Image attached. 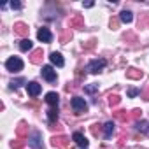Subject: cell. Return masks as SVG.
<instances>
[{
    "label": "cell",
    "mask_w": 149,
    "mask_h": 149,
    "mask_svg": "<svg viewBox=\"0 0 149 149\" xmlns=\"http://www.w3.org/2000/svg\"><path fill=\"white\" fill-rule=\"evenodd\" d=\"M72 109H74V112H76V114H83V112L88 111V104L81 97H74L72 98Z\"/></svg>",
    "instance_id": "cell-1"
},
{
    "label": "cell",
    "mask_w": 149,
    "mask_h": 149,
    "mask_svg": "<svg viewBox=\"0 0 149 149\" xmlns=\"http://www.w3.org/2000/svg\"><path fill=\"white\" fill-rule=\"evenodd\" d=\"M6 68H7L9 72H19V70H23V61H21V58L11 56V58L6 61Z\"/></svg>",
    "instance_id": "cell-2"
},
{
    "label": "cell",
    "mask_w": 149,
    "mask_h": 149,
    "mask_svg": "<svg viewBox=\"0 0 149 149\" xmlns=\"http://www.w3.org/2000/svg\"><path fill=\"white\" fill-rule=\"evenodd\" d=\"M104 67H105V60H104V58H97V60H91V61L88 63V70H90L91 74H98Z\"/></svg>",
    "instance_id": "cell-3"
},
{
    "label": "cell",
    "mask_w": 149,
    "mask_h": 149,
    "mask_svg": "<svg viewBox=\"0 0 149 149\" xmlns=\"http://www.w3.org/2000/svg\"><path fill=\"white\" fill-rule=\"evenodd\" d=\"M40 74H42V77H44L46 81H49V83H54V81H56V70H54L51 65H44Z\"/></svg>",
    "instance_id": "cell-4"
},
{
    "label": "cell",
    "mask_w": 149,
    "mask_h": 149,
    "mask_svg": "<svg viewBox=\"0 0 149 149\" xmlns=\"http://www.w3.org/2000/svg\"><path fill=\"white\" fill-rule=\"evenodd\" d=\"M72 139L76 140V144H77L79 147H83V149H86V147H88V144H90V140H88V139H86L81 132H76V133L72 135Z\"/></svg>",
    "instance_id": "cell-5"
},
{
    "label": "cell",
    "mask_w": 149,
    "mask_h": 149,
    "mask_svg": "<svg viewBox=\"0 0 149 149\" xmlns=\"http://www.w3.org/2000/svg\"><path fill=\"white\" fill-rule=\"evenodd\" d=\"M68 137H65V135H56V137H53L51 139V144L54 146V147H67V144H68Z\"/></svg>",
    "instance_id": "cell-6"
},
{
    "label": "cell",
    "mask_w": 149,
    "mask_h": 149,
    "mask_svg": "<svg viewBox=\"0 0 149 149\" xmlns=\"http://www.w3.org/2000/svg\"><path fill=\"white\" fill-rule=\"evenodd\" d=\"M28 144H30L33 149H42V144H40V133H39V132H33V133L28 137Z\"/></svg>",
    "instance_id": "cell-7"
},
{
    "label": "cell",
    "mask_w": 149,
    "mask_h": 149,
    "mask_svg": "<svg viewBox=\"0 0 149 149\" xmlns=\"http://www.w3.org/2000/svg\"><path fill=\"white\" fill-rule=\"evenodd\" d=\"M37 39H39L40 42H51V32H49V28L42 26V28L37 32Z\"/></svg>",
    "instance_id": "cell-8"
},
{
    "label": "cell",
    "mask_w": 149,
    "mask_h": 149,
    "mask_svg": "<svg viewBox=\"0 0 149 149\" xmlns=\"http://www.w3.org/2000/svg\"><path fill=\"white\" fill-rule=\"evenodd\" d=\"M49 60H51V63H53V65H56V67H63V65H65L63 56H61L60 53H56V51H53V53L49 54Z\"/></svg>",
    "instance_id": "cell-9"
},
{
    "label": "cell",
    "mask_w": 149,
    "mask_h": 149,
    "mask_svg": "<svg viewBox=\"0 0 149 149\" xmlns=\"http://www.w3.org/2000/svg\"><path fill=\"white\" fill-rule=\"evenodd\" d=\"M26 91H28V95H30V97H37V95L40 93V84L32 81V83H28V84H26Z\"/></svg>",
    "instance_id": "cell-10"
},
{
    "label": "cell",
    "mask_w": 149,
    "mask_h": 149,
    "mask_svg": "<svg viewBox=\"0 0 149 149\" xmlns=\"http://www.w3.org/2000/svg\"><path fill=\"white\" fill-rule=\"evenodd\" d=\"M70 28L83 30V28H84V19H83V16H74V18L70 19Z\"/></svg>",
    "instance_id": "cell-11"
},
{
    "label": "cell",
    "mask_w": 149,
    "mask_h": 149,
    "mask_svg": "<svg viewBox=\"0 0 149 149\" xmlns=\"http://www.w3.org/2000/svg\"><path fill=\"white\" fill-rule=\"evenodd\" d=\"M28 25H25V23H16L14 25V33H18V35H21V37H26L28 35Z\"/></svg>",
    "instance_id": "cell-12"
},
{
    "label": "cell",
    "mask_w": 149,
    "mask_h": 149,
    "mask_svg": "<svg viewBox=\"0 0 149 149\" xmlns=\"http://www.w3.org/2000/svg\"><path fill=\"white\" fill-rule=\"evenodd\" d=\"M16 135H18L19 139H23V137L28 135V125H26V121H19V125H18V128H16Z\"/></svg>",
    "instance_id": "cell-13"
},
{
    "label": "cell",
    "mask_w": 149,
    "mask_h": 149,
    "mask_svg": "<svg viewBox=\"0 0 149 149\" xmlns=\"http://www.w3.org/2000/svg\"><path fill=\"white\" fill-rule=\"evenodd\" d=\"M142 76H144V72L139 70V68H133V67H132V68L126 70V77H128V79H135V81H137V79H140Z\"/></svg>",
    "instance_id": "cell-14"
},
{
    "label": "cell",
    "mask_w": 149,
    "mask_h": 149,
    "mask_svg": "<svg viewBox=\"0 0 149 149\" xmlns=\"http://www.w3.org/2000/svg\"><path fill=\"white\" fill-rule=\"evenodd\" d=\"M58 93H54V91H49L47 95H46V102L51 105V107H58Z\"/></svg>",
    "instance_id": "cell-15"
},
{
    "label": "cell",
    "mask_w": 149,
    "mask_h": 149,
    "mask_svg": "<svg viewBox=\"0 0 149 149\" xmlns=\"http://www.w3.org/2000/svg\"><path fill=\"white\" fill-rule=\"evenodd\" d=\"M40 60H42V49H35V51L30 54V61H32V63H35V65H39V63H40Z\"/></svg>",
    "instance_id": "cell-16"
},
{
    "label": "cell",
    "mask_w": 149,
    "mask_h": 149,
    "mask_svg": "<svg viewBox=\"0 0 149 149\" xmlns=\"http://www.w3.org/2000/svg\"><path fill=\"white\" fill-rule=\"evenodd\" d=\"M104 133H105V139H111L112 137V133H114V123L112 121H109V123L104 125Z\"/></svg>",
    "instance_id": "cell-17"
},
{
    "label": "cell",
    "mask_w": 149,
    "mask_h": 149,
    "mask_svg": "<svg viewBox=\"0 0 149 149\" xmlns=\"http://www.w3.org/2000/svg\"><path fill=\"white\" fill-rule=\"evenodd\" d=\"M119 19H121L123 23H132L133 16H132V13H130V11H123V13L119 14Z\"/></svg>",
    "instance_id": "cell-18"
},
{
    "label": "cell",
    "mask_w": 149,
    "mask_h": 149,
    "mask_svg": "<svg viewBox=\"0 0 149 149\" xmlns=\"http://www.w3.org/2000/svg\"><path fill=\"white\" fill-rule=\"evenodd\" d=\"M47 118H49L51 123H54V121L58 119V107H51V109L47 111Z\"/></svg>",
    "instance_id": "cell-19"
},
{
    "label": "cell",
    "mask_w": 149,
    "mask_h": 149,
    "mask_svg": "<svg viewBox=\"0 0 149 149\" xmlns=\"http://www.w3.org/2000/svg\"><path fill=\"white\" fill-rule=\"evenodd\" d=\"M114 118L119 119V121H128L130 119V114H126V111H116L114 112Z\"/></svg>",
    "instance_id": "cell-20"
},
{
    "label": "cell",
    "mask_w": 149,
    "mask_h": 149,
    "mask_svg": "<svg viewBox=\"0 0 149 149\" xmlns=\"http://www.w3.org/2000/svg\"><path fill=\"white\" fill-rule=\"evenodd\" d=\"M137 130L142 133H149V123L147 121H137Z\"/></svg>",
    "instance_id": "cell-21"
},
{
    "label": "cell",
    "mask_w": 149,
    "mask_h": 149,
    "mask_svg": "<svg viewBox=\"0 0 149 149\" xmlns=\"http://www.w3.org/2000/svg\"><path fill=\"white\" fill-rule=\"evenodd\" d=\"M19 49H21V51H30V49H32V40H30V39H23V40L19 42Z\"/></svg>",
    "instance_id": "cell-22"
},
{
    "label": "cell",
    "mask_w": 149,
    "mask_h": 149,
    "mask_svg": "<svg viewBox=\"0 0 149 149\" xmlns=\"http://www.w3.org/2000/svg\"><path fill=\"white\" fill-rule=\"evenodd\" d=\"M11 147H13V149H21V147H25V140L18 137L16 140H13V142H11Z\"/></svg>",
    "instance_id": "cell-23"
},
{
    "label": "cell",
    "mask_w": 149,
    "mask_h": 149,
    "mask_svg": "<svg viewBox=\"0 0 149 149\" xmlns=\"http://www.w3.org/2000/svg\"><path fill=\"white\" fill-rule=\"evenodd\" d=\"M119 102H121V98H119L118 95H109V105H111V107H116Z\"/></svg>",
    "instance_id": "cell-24"
},
{
    "label": "cell",
    "mask_w": 149,
    "mask_h": 149,
    "mask_svg": "<svg viewBox=\"0 0 149 149\" xmlns=\"http://www.w3.org/2000/svg\"><path fill=\"white\" fill-rule=\"evenodd\" d=\"M95 46H97V40H95V39H91V40H88V42H84V44H83V47H84L86 51H90V49H93Z\"/></svg>",
    "instance_id": "cell-25"
},
{
    "label": "cell",
    "mask_w": 149,
    "mask_h": 149,
    "mask_svg": "<svg viewBox=\"0 0 149 149\" xmlns=\"http://www.w3.org/2000/svg\"><path fill=\"white\" fill-rule=\"evenodd\" d=\"M84 91L86 93H95V91H98V84H88V86H84Z\"/></svg>",
    "instance_id": "cell-26"
},
{
    "label": "cell",
    "mask_w": 149,
    "mask_h": 149,
    "mask_svg": "<svg viewBox=\"0 0 149 149\" xmlns=\"http://www.w3.org/2000/svg\"><path fill=\"white\" fill-rule=\"evenodd\" d=\"M140 116H142V111H140V109H133V111H132V114H130V118H132V119H139Z\"/></svg>",
    "instance_id": "cell-27"
},
{
    "label": "cell",
    "mask_w": 149,
    "mask_h": 149,
    "mask_svg": "<svg viewBox=\"0 0 149 149\" xmlns=\"http://www.w3.org/2000/svg\"><path fill=\"white\" fill-rule=\"evenodd\" d=\"M70 37H72V35H70V32H65V33L61 35V44H67V40H68Z\"/></svg>",
    "instance_id": "cell-28"
},
{
    "label": "cell",
    "mask_w": 149,
    "mask_h": 149,
    "mask_svg": "<svg viewBox=\"0 0 149 149\" xmlns=\"http://www.w3.org/2000/svg\"><path fill=\"white\" fill-rule=\"evenodd\" d=\"M23 83H25V79H16V81H13V83H11V88H18V86H19V84H23Z\"/></svg>",
    "instance_id": "cell-29"
},
{
    "label": "cell",
    "mask_w": 149,
    "mask_h": 149,
    "mask_svg": "<svg viewBox=\"0 0 149 149\" xmlns=\"http://www.w3.org/2000/svg\"><path fill=\"white\" fill-rule=\"evenodd\" d=\"M140 95H142V98H144V100H147V102H149V86H147V88H146Z\"/></svg>",
    "instance_id": "cell-30"
},
{
    "label": "cell",
    "mask_w": 149,
    "mask_h": 149,
    "mask_svg": "<svg viewBox=\"0 0 149 149\" xmlns=\"http://www.w3.org/2000/svg\"><path fill=\"white\" fill-rule=\"evenodd\" d=\"M118 25H119V21H118L116 18H112V19H111V28H112V30H116V28H118Z\"/></svg>",
    "instance_id": "cell-31"
},
{
    "label": "cell",
    "mask_w": 149,
    "mask_h": 149,
    "mask_svg": "<svg viewBox=\"0 0 149 149\" xmlns=\"http://www.w3.org/2000/svg\"><path fill=\"white\" fill-rule=\"evenodd\" d=\"M139 93H140V91L135 90V88H130V90H128V97H135V95H139Z\"/></svg>",
    "instance_id": "cell-32"
},
{
    "label": "cell",
    "mask_w": 149,
    "mask_h": 149,
    "mask_svg": "<svg viewBox=\"0 0 149 149\" xmlns=\"http://www.w3.org/2000/svg\"><path fill=\"white\" fill-rule=\"evenodd\" d=\"M11 7H13V9H19L21 4H19V2H11Z\"/></svg>",
    "instance_id": "cell-33"
},
{
    "label": "cell",
    "mask_w": 149,
    "mask_h": 149,
    "mask_svg": "<svg viewBox=\"0 0 149 149\" xmlns=\"http://www.w3.org/2000/svg\"><path fill=\"white\" fill-rule=\"evenodd\" d=\"M84 7H93V2H84Z\"/></svg>",
    "instance_id": "cell-34"
}]
</instances>
